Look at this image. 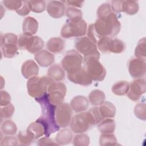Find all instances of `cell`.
I'll list each match as a JSON object with an SVG mask.
<instances>
[{"mask_svg":"<svg viewBox=\"0 0 146 146\" xmlns=\"http://www.w3.org/2000/svg\"><path fill=\"white\" fill-rule=\"evenodd\" d=\"M35 100L40 104L42 111L41 116L36 121L43 126L44 135L49 137L51 134L59 131L60 128L55 118V110L57 106L50 102L47 93L39 98H35Z\"/></svg>","mask_w":146,"mask_h":146,"instance_id":"1","label":"cell"},{"mask_svg":"<svg viewBox=\"0 0 146 146\" xmlns=\"http://www.w3.org/2000/svg\"><path fill=\"white\" fill-rule=\"evenodd\" d=\"M93 25L100 38L103 36H114L119 33L121 29L120 23L114 13H111L105 18L98 19Z\"/></svg>","mask_w":146,"mask_h":146,"instance_id":"2","label":"cell"},{"mask_svg":"<svg viewBox=\"0 0 146 146\" xmlns=\"http://www.w3.org/2000/svg\"><path fill=\"white\" fill-rule=\"evenodd\" d=\"M54 80L47 76H34L29 79L27 90L29 95L35 98H39L47 92L50 85Z\"/></svg>","mask_w":146,"mask_h":146,"instance_id":"3","label":"cell"},{"mask_svg":"<svg viewBox=\"0 0 146 146\" xmlns=\"http://www.w3.org/2000/svg\"><path fill=\"white\" fill-rule=\"evenodd\" d=\"M96 124L95 119L89 110L87 112H82L75 115L70 122V127L75 133H83Z\"/></svg>","mask_w":146,"mask_h":146,"instance_id":"4","label":"cell"},{"mask_svg":"<svg viewBox=\"0 0 146 146\" xmlns=\"http://www.w3.org/2000/svg\"><path fill=\"white\" fill-rule=\"evenodd\" d=\"M75 47L78 52L84 55V61L91 57L100 58L96 44L87 36H82L76 39Z\"/></svg>","mask_w":146,"mask_h":146,"instance_id":"5","label":"cell"},{"mask_svg":"<svg viewBox=\"0 0 146 146\" xmlns=\"http://www.w3.org/2000/svg\"><path fill=\"white\" fill-rule=\"evenodd\" d=\"M18 46L31 54L37 53L44 47L43 40L38 36L21 34L18 37Z\"/></svg>","mask_w":146,"mask_h":146,"instance_id":"6","label":"cell"},{"mask_svg":"<svg viewBox=\"0 0 146 146\" xmlns=\"http://www.w3.org/2000/svg\"><path fill=\"white\" fill-rule=\"evenodd\" d=\"M87 23L83 19L78 22L69 21L62 28L61 36L64 38L84 36L87 32Z\"/></svg>","mask_w":146,"mask_h":146,"instance_id":"7","label":"cell"},{"mask_svg":"<svg viewBox=\"0 0 146 146\" xmlns=\"http://www.w3.org/2000/svg\"><path fill=\"white\" fill-rule=\"evenodd\" d=\"M99 59L95 57H91L84 61V64L91 79L96 82H102L106 77V70Z\"/></svg>","mask_w":146,"mask_h":146,"instance_id":"8","label":"cell"},{"mask_svg":"<svg viewBox=\"0 0 146 146\" xmlns=\"http://www.w3.org/2000/svg\"><path fill=\"white\" fill-rule=\"evenodd\" d=\"M83 58L82 55L75 50H70L66 52L62 58L61 65L67 72H72L82 67Z\"/></svg>","mask_w":146,"mask_h":146,"instance_id":"9","label":"cell"},{"mask_svg":"<svg viewBox=\"0 0 146 146\" xmlns=\"http://www.w3.org/2000/svg\"><path fill=\"white\" fill-rule=\"evenodd\" d=\"M66 91V87L64 83L53 82L48 87L47 94L50 102L52 104L58 106L63 103Z\"/></svg>","mask_w":146,"mask_h":146,"instance_id":"10","label":"cell"},{"mask_svg":"<svg viewBox=\"0 0 146 146\" xmlns=\"http://www.w3.org/2000/svg\"><path fill=\"white\" fill-rule=\"evenodd\" d=\"M72 108L67 103H62L56 107L55 118L57 124L60 127H67L71 120Z\"/></svg>","mask_w":146,"mask_h":146,"instance_id":"11","label":"cell"},{"mask_svg":"<svg viewBox=\"0 0 146 146\" xmlns=\"http://www.w3.org/2000/svg\"><path fill=\"white\" fill-rule=\"evenodd\" d=\"M145 80L143 78L137 79L129 84L127 97L133 101L138 100L141 96L145 92Z\"/></svg>","mask_w":146,"mask_h":146,"instance_id":"12","label":"cell"},{"mask_svg":"<svg viewBox=\"0 0 146 146\" xmlns=\"http://www.w3.org/2000/svg\"><path fill=\"white\" fill-rule=\"evenodd\" d=\"M67 78L71 82L82 86H89L92 82L86 70L82 67L67 72Z\"/></svg>","mask_w":146,"mask_h":146,"instance_id":"13","label":"cell"},{"mask_svg":"<svg viewBox=\"0 0 146 146\" xmlns=\"http://www.w3.org/2000/svg\"><path fill=\"white\" fill-rule=\"evenodd\" d=\"M128 71L131 76L136 79L141 78L145 72V60L133 58L128 62Z\"/></svg>","mask_w":146,"mask_h":146,"instance_id":"14","label":"cell"},{"mask_svg":"<svg viewBox=\"0 0 146 146\" xmlns=\"http://www.w3.org/2000/svg\"><path fill=\"white\" fill-rule=\"evenodd\" d=\"M46 10L50 16L58 19L64 15L66 11V7L63 1H50L47 4Z\"/></svg>","mask_w":146,"mask_h":146,"instance_id":"15","label":"cell"},{"mask_svg":"<svg viewBox=\"0 0 146 146\" xmlns=\"http://www.w3.org/2000/svg\"><path fill=\"white\" fill-rule=\"evenodd\" d=\"M21 73L25 79H30L38 75L39 67L34 60H27L22 65Z\"/></svg>","mask_w":146,"mask_h":146,"instance_id":"16","label":"cell"},{"mask_svg":"<svg viewBox=\"0 0 146 146\" xmlns=\"http://www.w3.org/2000/svg\"><path fill=\"white\" fill-rule=\"evenodd\" d=\"M34 59L39 65L43 67H46L51 65L55 60L54 55L46 50H42L36 53Z\"/></svg>","mask_w":146,"mask_h":146,"instance_id":"17","label":"cell"},{"mask_svg":"<svg viewBox=\"0 0 146 146\" xmlns=\"http://www.w3.org/2000/svg\"><path fill=\"white\" fill-rule=\"evenodd\" d=\"M89 105V102L86 97L78 95L74 97L70 102V106L75 112L79 113L86 111Z\"/></svg>","mask_w":146,"mask_h":146,"instance_id":"18","label":"cell"},{"mask_svg":"<svg viewBox=\"0 0 146 146\" xmlns=\"http://www.w3.org/2000/svg\"><path fill=\"white\" fill-rule=\"evenodd\" d=\"M38 22L33 17H27L25 18L22 23L23 34L28 35H33L38 31Z\"/></svg>","mask_w":146,"mask_h":146,"instance_id":"19","label":"cell"},{"mask_svg":"<svg viewBox=\"0 0 146 146\" xmlns=\"http://www.w3.org/2000/svg\"><path fill=\"white\" fill-rule=\"evenodd\" d=\"M46 46L50 52L57 54L63 50L65 47V42L59 37H53L48 39Z\"/></svg>","mask_w":146,"mask_h":146,"instance_id":"20","label":"cell"},{"mask_svg":"<svg viewBox=\"0 0 146 146\" xmlns=\"http://www.w3.org/2000/svg\"><path fill=\"white\" fill-rule=\"evenodd\" d=\"M47 76L53 80L60 82L65 77L64 69L59 64H55L51 66L47 70Z\"/></svg>","mask_w":146,"mask_h":146,"instance_id":"21","label":"cell"},{"mask_svg":"<svg viewBox=\"0 0 146 146\" xmlns=\"http://www.w3.org/2000/svg\"><path fill=\"white\" fill-rule=\"evenodd\" d=\"M100 114L103 119L113 118L116 114V108L115 106L110 102H104L100 105L98 108Z\"/></svg>","mask_w":146,"mask_h":146,"instance_id":"22","label":"cell"},{"mask_svg":"<svg viewBox=\"0 0 146 146\" xmlns=\"http://www.w3.org/2000/svg\"><path fill=\"white\" fill-rule=\"evenodd\" d=\"M26 132L34 139H37L44 134V129L40 123L35 121L31 123L28 126Z\"/></svg>","mask_w":146,"mask_h":146,"instance_id":"23","label":"cell"},{"mask_svg":"<svg viewBox=\"0 0 146 146\" xmlns=\"http://www.w3.org/2000/svg\"><path fill=\"white\" fill-rule=\"evenodd\" d=\"M73 138L72 132L67 129H63L58 132L55 137V141L59 145H66L70 143Z\"/></svg>","mask_w":146,"mask_h":146,"instance_id":"24","label":"cell"},{"mask_svg":"<svg viewBox=\"0 0 146 146\" xmlns=\"http://www.w3.org/2000/svg\"><path fill=\"white\" fill-rule=\"evenodd\" d=\"M106 99L105 94L101 90H94L88 95V100L91 105L98 106L104 102Z\"/></svg>","mask_w":146,"mask_h":146,"instance_id":"25","label":"cell"},{"mask_svg":"<svg viewBox=\"0 0 146 146\" xmlns=\"http://www.w3.org/2000/svg\"><path fill=\"white\" fill-rule=\"evenodd\" d=\"M98 129L102 133H112L115 130V121L110 118H106L99 123Z\"/></svg>","mask_w":146,"mask_h":146,"instance_id":"26","label":"cell"},{"mask_svg":"<svg viewBox=\"0 0 146 146\" xmlns=\"http://www.w3.org/2000/svg\"><path fill=\"white\" fill-rule=\"evenodd\" d=\"M129 83L125 80H120L116 82L112 87V92L116 95L123 96L127 94L129 91Z\"/></svg>","mask_w":146,"mask_h":146,"instance_id":"27","label":"cell"},{"mask_svg":"<svg viewBox=\"0 0 146 146\" xmlns=\"http://www.w3.org/2000/svg\"><path fill=\"white\" fill-rule=\"evenodd\" d=\"M139 3L136 1H122L121 11L128 15H134L139 11Z\"/></svg>","mask_w":146,"mask_h":146,"instance_id":"28","label":"cell"},{"mask_svg":"<svg viewBox=\"0 0 146 146\" xmlns=\"http://www.w3.org/2000/svg\"><path fill=\"white\" fill-rule=\"evenodd\" d=\"M125 49V44L122 40L117 38H111L108 46V51L120 54L123 52Z\"/></svg>","mask_w":146,"mask_h":146,"instance_id":"29","label":"cell"},{"mask_svg":"<svg viewBox=\"0 0 146 146\" xmlns=\"http://www.w3.org/2000/svg\"><path fill=\"white\" fill-rule=\"evenodd\" d=\"M18 44L7 43L1 46L2 54L5 58H11L16 55L18 52Z\"/></svg>","mask_w":146,"mask_h":146,"instance_id":"30","label":"cell"},{"mask_svg":"<svg viewBox=\"0 0 146 146\" xmlns=\"http://www.w3.org/2000/svg\"><path fill=\"white\" fill-rule=\"evenodd\" d=\"M27 5L30 11L34 13H40L44 11L47 7L46 2L44 1H27Z\"/></svg>","mask_w":146,"mask_h":146,"instance_id":"31","label":"cell"},{"mask_svg":"<svg viewBox=\"0 0 146 146\" xmlns=\"http://www.w3.org/2000/svg\"><path fill=\"white\" fill-rule=\"evenodd\" d=\"M1 131L6 135H14L17 131V125L14 121L6 120L1 125Z\"/></svg>","mask_w":146,"mask_h":146,"instance_id":"32","label":"cell"},{"mask_svg":"<svg viewBox=\"0 0 146 146\" xmlns=\"http://www.w3.org/2000/svg\"><path fill=\"white\" fill-rule=\"evenodd\" d=\"M66 15L71 22H78L82 19V13L80 10L73 7L66 9Z\"/></svg>","mask_w":146,"mask_h":146,"instance_id":"33","label":"cell"},{"mask_svg":"<svg viewBox=\"0 0 146 146\" xmlns=\"http://www.w3.org/2000/svg\"><path fill=\"white\" fill-rule=\"evenodd\" d=\"M135 55L138 58L145 60L146 57V44L145 38H143L139 40L135 50Z\"/></svg>","mask_w":146,"mask_h":146,"instance_id":"34","label":"cell"},{"mask_svg":"<svg viewBox=\"0 0 146 146\" xmlns=\"http://www.w3.org/2000/svg\"><path fill=\"white\" fill-rule=\"evenodd\" d=\"M100 145H116L117 139L112 133H102L99 138Z\"/></svg>","mask_w":146,"mask_h":146,"instance_id":"35","label":"cell"},{"mask_svg":"<svg viewBox=\"0 0 146 146\" xmlns=\"http://www.w3.org/2000/svg\"><path fill=\"white\" fill-rule=\"evenodd\" d=\"M72 144L75 146H87L90 144V137L86 133H80L74 136Z\"/></svg>","mask_w":146,"mask_h":146,"instance_id":"36","label":"cell"},{"mask_svg":"<svg viewBox=\"0 0 146 146\" xmlns=\"http://www.w3.org/2000/svg\"><path fill=\"white\" fill-rule=\"evenodd\" d=\"M18 38L17 35L13 33H6L2 34L1 36V46L7 44L14 43L18 44Z\"/></svg>","mask_w":146,"mask_h":146,"instance_id":"37","label":"cell"},{"mask_svg":"<svg viewBox=\"0 0 146 146\" xmlns=\"http://www.w3.org/2000/svg\"><path fill=\"white\" fill-rule=\"evenodd\" d=\"M14 107L11 103H9L7 106L1 107V119H9L14 112Z\"/></svg>","mask_w":146,"mask_h":146,"instance_id":"38","label":"cell"},{"mask_svg":"<svg viewBox=\"0 0 146 146\" xmlns=\"http://www.w3.org/2000/svg\"><path fill=\"white\" fill-rule=\"evenodd\" d=\"M112 12L111 5L108 3H103L100 5L97 10V15L99 18H103L108 16Z\"/></svg>","mask_w":146,"mask_h":146,"instance_id":"39","label":"cell"},{"mask_svg":"<svg viewBox=\"0 0 146 146\" xmlns=\"http://www.w3.org/2000/svg\"><path fill=\"white\" fill-rule=\"evenodd\" d=\"M134 113L136 117L142 120H145L146 107L145 104L139 103L136 105L134 108Z\"/></svg>","mask_w":146,"mask_h":146,"instance_id":"40","label":"cell"},{"mask_svg":"<svg viewBox=\"0 0 146 146\" xmlns=\"http://www.w3.org/2000/svg\"><path fill=\"white\" fill-rule=\"evenodd\" d=\"M3 3L7 9L10 10L17 11L22 7L23 3V1L5 0L3 1Z\"/></svg>","mask_w":146,"mask_h":146,"instance_id":"41","label":"cell"},{"mask_svg":"<svg viewBox=\"0 0 146 146\" xmlns=\"http://www.w3.org/2000/svg\"><path fill=\"white\" fill-rule=\"evenodd\" d=\"M0 141V145L1 146H15L18 144L17 139L11 135L1 137Z\"/></svg>","mask_w":146,"mask_h":146,"instance_id":"42","label":"cell"},{"mask_svg":"<svg viewBox=\"0 0 146 146\" xmlns=\"http://www.w3.org/2000/svg\"><path fill=\"white\" fill-rule=\"evenodd\" d=\"M17 137L19 143L23 145H29L34 140L27 132L25 133L19 132Z\"/></svg>","mask_w":146,"mask_h":146,"instance_id":"43","label":"cell"},{"mask_svg":"<svg viewBox=\"0 0 146 146\" xmlns=\"http://www.w3.org/2000/svg\"><path fill=\"white\" fill-rule=\"evenodd\" d=\"M111 38L108 36H103L100 38L97 43V47L103 52H108V46Z\"/></svg>","mask_w":146,"mask_h":146,"instance_id":"44","label":"cell"},{"mask_svg":"<svg viewBox=\"0 0 146 146\" xmlns=\"http://www.w3.org/2000/svg\"><path fill=\"white\" fill-rule=\"evenodd\" d=\"M11 97L10 94L5 90H1L0 92V106H5L10 103Z\"/></svg>","mask_w":146,"mask_h":146,"instance_id":"45","label":"cell"},{"mask_svg":"<svg viewBox=\"0 0 146 146\" xmlns=\"http://www.w3.org/2000/svg\"><path fill=\"white\" fill-rule=\"evenodd\" d=\"M15 11L18 14L22 15V16H25V15L29 14L30 10L27 5V1H24L22 7L19 9H18V10H17Z\"/></svg>","mask_w":146,"mask_h":146,"instance_id":"46","label":"cell"},{"mask_svg":"<svg viewBox=\"0 0 146 146\" xmlns=\"http://www.w3.org/2000/svg\"><path fill=\"white\" fill-rule=\"evenodd\" d=\"M38 145H59L56 143H54L51 139L48 137L46 136L42 137L38 140Z\"/></svg>","mask_w":146,"mask_h":146,"instance_id":"47","label":"cell"},{"mask_svg":"<svg viewBox=\"0 0 146 146\" xmlns=\"http://www.w3.org/2000/svg\"><path fill=\"white\" fill-rule=\"evenodd\" d=\"M121 3L122 1H112L111 4V10L116 13L121 12Z\"/></svg>","mask_w":146,"mask_h":146,"instance_id":"48","label":"cell"},{"mask_svg":"<svg viewBox=\"0 0 146 146\" xmlns=\"http://www.w3.org/2000/svg\"><path fill=\"white\" fill-rule=\"evenodd\" d=\"M84 1H64V3H66L70 7H80L83 6V4Z\"/></svg>","mask_w":146,"mask_h":146,"instance_id":"49","label":"cell"}]
</instances>
